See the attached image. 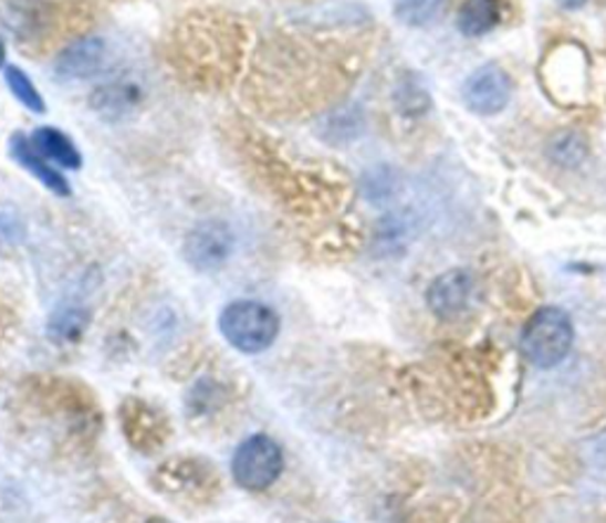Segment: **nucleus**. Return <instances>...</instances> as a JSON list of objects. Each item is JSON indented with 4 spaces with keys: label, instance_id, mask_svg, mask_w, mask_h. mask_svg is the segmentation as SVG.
<instances>
[{
    "label": "nucleus",
    "instance_id": "f257e3e1",
    "mask_svg": "<svg viewBox=\"0 0 606 523\" xmlns=\"http://www.w3.org/2000/svg\"><path fill=\"white\" fill-rule=\"evenodd\" d=\"M238 33L218 22L199 20L197 27H185L176 39L174 60L178 70L197 86H223L240 70Z\"/></svg>",
    "mask_w": 606,
    "mask_h": 523
},
{
    "label": "nucleus",
    "instance_id": "f03ea898",
    "mask_svg": "<svg viewBox=\"0 0 606 523\" xmlns=\"http://www.w3.org/2000/svg\"><path fill=\"white\" fill-rule=\"evenodd\" d=\"M223 339L242 353H263L280 334V315L261 301H232L218 317Z\"/></svg>",
    "mask_w": 606,
    "mask_h": 523
},
{
    "label": "nucleus",
    "instance_id": "7ed1b4c3",
    "mask_svg": "<svg viewBox=\"0 0 606 523\" xmlns=\"http://www.w3.org/2000/svg\"><path fill=\"white\" fill-rule=\"evenodd\" d=\"M574 346V325L562 308H541L531 320L521 336V351L524 358L541 367H557Z\"/></svg>",
    "mask_w": 606,
    "mask_h": 523
},
{
    "label": "nucleus",
    "instance_id": "20e7f679",
    "mask_svg": "<svg viewBox=\"0 0 606 523\" xmlns=\"http://www.w3.org/2000/svg\"><path fill=\"white\" fill-rule=\"evenodd\" d=\"M284 469V454L280 443L268 433H254L234 450L230 471L232 479L244 491L259 493L271 488Z\"/></svg>",
    "mask_w": 606,
    "mask_h": 523
},
{
    "label": "nucleus",
    "instance_id": "39448f33",
    "mask_svg": "<svg viewBox=\"0 0 606 523\" xmlns=\"http://www.w3.org/2000/svg\"><path fill=\"white\" fill-rule=\"evenodd\" d=\"M234 251L232 228L223 221L197 223L182 242V259L197 273H213L223 268Z\"/></svg>",
    "mask_w": 606,
    "mask_h": 523
},
{
    "label": "nucleus",
    "instance_id": "423d86ee",
    "mask_svg": "<svg viewBox=\"0 0 606 523\" xmlns=\"http://www.w3.org/2000/svg\"><path fill=\"white\" fill-rule=\"evenodd\" d=\"M119 421L128 443L145 454L164 448V443L168 441V433H171V427H168L164 412L152 408L149 402L140 398H126L122 402Z\"/></svg>",
    "mask_w": 606,
    "mask_h": 523
},
{
    "label": "nucleus",
    "instance_id": "0eeeda50",
    "mask_svg": "<svg viewBox=\"0 0 606 523\" xmlns=\"http://www.w3.org/2000/svg\"><path fill=\"white\" fill-rule=\"evenodd\" d=\"M512 97V81L498 64H483L464 81L462 100L467 109L481 116H491L508 107Z\"/></svg>",
    "mask_w": 606,
    "mask_h": 523
},
{
    "label": "nucleus",
    "instance_id": "6e6552de",
    "mask_svg": "<svg viewBox=\"0 0 606 523\" xmlns=\"http://www.w3.org/2000/svg\"><path fill=\"white\" fill-rule=\"evenodd\" d=\"M477 299V280L467 270H448L441 278H436L427 292L429 308L441 320L462 317Z\"/></svg>",
    "mask_w": 606,
    "mask_h": 523
},
{
    "label": "nucleus",
    "instance_id": "1a4fd4ad",
    "mask_svg": "<svg viewBox=\"0 0 606 523\" xmlns=\"http://www.w3.org/2000/svg\"><path fill=\"white\" fill-rule=\"evenodd\" d=\"M157 481L159 488H164L166 493H180L201 498L205 493H213L218 483L213 467L207 460H197V458H176L168 460L164 467L157 469Z\"/></svg>",
    "mask_w": 606,
    "mask_h": 523
},
{
    "label": "nucleus",
    "instance_id": "9d476101",
    "mask_svg": "<svg viewBox=\"0 0 606 523\" xmlns=\"http://www.w3.org/2000/svg\"><path fill=\"white\" fill-rule=\"evenodd\" d=\"M107 64V43L100 36H81L62 48L55 72L66 81H86L97 76Z\"/></svg>",
    "mask_w": 606,
    "mask_h": 523
},
{
    "label": "nucleus",
    "instance_id": "9b49d317",
    "mask_svg": "<svg viewBox=\"0 0 606 523\" xmlns=\"http://www.w3.org/2000/svg\"><path fill=\"white\" fill-rule=\"evenodd\" d=\"M145 100V88L136 79L122 76L109 83L97 86L91 95V107L97 116H103L107 122H124L128 116L136 114Z\"/></svg>",
    "mask_w": 606,
    "mask_h": 523
},
{
    "label": "nucleus",
    "instance_id": "f8f14e48",
    "mask_svg": "<svg viewBox=\"0 0 606 523\" xmlns=\"http://www.w3.org/2000/svg\"><path fill=\"white\" fill-rule=\"evenodd\" d=\"M10 151L14 161L31 176H36L50 192H55L58 197H72V185L66 182V178L58 171V168L50 166V161L41 155L39 147L33 145L24 133H14L10 138Z\"/></svg>",
    "mask_w": 606,
    "mask_h": 523
},
{
    "label": "nucleus",
    "instance_id": "ddd939ff",
    "mask_svg": "<svg viewBox=\"0 0 606 523\" xmlns=\"http://www.w3.org/2000/svg\"><path fill=\"white\" fill-rule=\"evenodd\" d=\"M91 323V313L76 301H64L50 313L45 332L55 344H74L86 334Z\"/></svg>",
    "mask_w": 606,
    "mask_h": 523
},
{
    "label": "nucleus",
    "instance_id": "4468645a",
    "mask_svg": "<svg viewBox=\"0 0 606 523\" xmlns=\"http://www.w3.org/2000/svg\"><path fill=\"white\" fill-rule=\"evenodd\" d=\"M31 143L39 147V151L45 159H53L62 168H72V171H79L83 164L81 151L74 145V140L55 126H41L33 130Z\"/></svg>",
    "mask_w": 606,
    "mask_h": 523
},
{
    "label": "nucleus",
    "instance_id": "2eb2a0df",
    "mask_svg": "<svg viewBox=\"0 0 606 523\" xmlns=\"http://www.w3.org/2000/svg\"><path fill=\"white\" fill-rule=\"evenodd\" d=\"M498 22V3L495 0H464L458 14V29L469 39L483 36Z\"/></svg>",
    "mask_w": 606,
    "mask_h": 523
},
{
    "label": "nucleus",
    "instance_id": "dca6fc26",
    "mask_svg": "<svg viewBox=\"0 0 606 523\" xmlns=\"http://www.w3.org/2000/svg\"><path fill=\"white\" fill-rule=\"evenodd\" d=\"M448 0H396L398 22L408 27H429L443 14Z\"/></svg>",
    "mask_w": 606,
    "mask_h": 523
},
{
    "label": "nucleus",
    "instance_id": "f3484780",
    "mask_svg": "<svg viewBox=\"0 0 606 523\" xmlns=\"http://www.w3.org/2000/svg\"><path fill=\"white\" fill-rule=\"evenodd\" d=\"M361 128H363V124H361V116L356 109L332 112L323 122V126H320V130H323V138L334 145L353 140L361 133Z\"/></svg>",
    "mask_w": 606,
    "mask_h": 523
},
{
    "label": "nucleus",
    "instance_id": "a211bd4d",
    "mask_svg": "<svg viewBox=\"0 0 606 523\" xmlns=\"http://www.w3.org/2000/svg\"><path fill=\"white\" fill-rule=\"evenodd\" d=\"M6 83H8V88L10 93L20 100V103L33 112V114H43L45 112V103H43V97L39 93V88L33 86V81L20 70V66H6Z\"/></svg>",
    "mask_w": 606,
    "mask_h": 523
},
{
    "label": "nucleus",
    "instance_id": "6ab92c4d",
    "mask_svg": "<svg viewBox=\"0 0 606 523\" xmlns=\"http://www.w3.org/2000/svg\"><path fill=\"white\" fill-rule=\"evenodd\" d=\"M396 105L403 114H425L429 109V95L419 86V81L406 79L396 88Z\"/></svg>",
    "mask_w": 606,
    "mask_h": 523
},
{
    "label": "nucleus",
    "instance_id": "aec40b11",
    "mask_svg": "<svg viewBox=\"0 0 606 523\" xmlns=\"http://www.w3.org/2000/svg\"><path fill=\"white\" fill-rule=\"evenodd\" d=\"M552 151H554V157H557L564 164H578L585 155V145H583V140L578 138V135L564 133V135H560L557 140H554Z\"/></svg>",
    "mask_w": 606,
    "mask_h": 523
},
{
    "label": "nucleus",
    "instance_id": "412c9836",
    "mask_svg": "<svg viewBox=\"0 0 606 523\" xmlns=\"http://www.w3.org/2000/svg\"><path fill=\"white\" fill-rule=\"evenodd\" d=\"M587 3V0H560V6L566 8V10H578Z\"/></svg>",
    "mask_w": 606,
    "mask_h": 523
},
{
    "label": "nucleus",
    "instance_id": "4be33fe9",
    "mask_svg": "<svg viewBox=\"0 0 606 523\" xmlns=\"http://www.w3.org/2000/svg\"><path fill=\"white\" fill-rule=\"evenodd\" d=\"M3 62H6V43L3 39H0V66H3Z\"/></svg>",
    "mask_w": 606,
    "mask_h": 523
},
{
    "label": "nucleus",
    "instance_id": "5701e85b",
    "mask_svg": "<svg viewBox=\"0 0 606 523\" xmlns=\"http://www.w3.org/2000/svg\"><path fill=\"white\" fill-rule=\"evenodd\" d=\"M149 523H168V521H164V519H152Z\"/></svg>",
    "mask_w": 606,
    "mask_h": 523
}]
</instances>
